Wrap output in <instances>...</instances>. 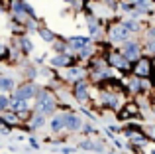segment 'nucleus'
I'll return each mask as SVG.
<instances>
[{"mask_svg":"<svg viewBox=\"0 0 155 154\" xmlns=\"http://www.w3.org/2000/svg\"><path fill=\"white\" fill-rule=\"evenodd\" d=\"M35 111H38V115H51L53 113V109H55V103H53V99H51V95L47 91H39V93H35Z\"/></svg>","mask_w":155,"mask_h":154,"instance_id":"f257e3e1","label":"nucleus"},{"mask_svg":"<svg viewBox=\"0 0 155 154\" xmlns=\"http://www.w3.org/2000/svg\"><path fill=\"white\" fill-rule=\"evenodd\" d=\"M35 93H38V89H35L34 83H24V85H20V87H16L14 99L26 101V99H31V97H35Z\"/></svg>","mask_w":155,"mask_h":154,"instance_id":"f03ea898","label":"nucleus"},{"mask_svg":"<svg viewBox=\"0 0 155 154\" xmlns=\"http://www.w3.org/2000/svg\"><path fill=\"white\" fill-rule=\"evenodd\" d=\"M122 55H124L128 61H134V59H140V46L136 42H128L122 50Z\"/></svg>","mask_w":155,"mask_h":154,"instance_id":"7ed1b4c3","label":"nucleus"},{"mask_svg":"<svg viewBox=\"0 0 155 154\" xmlns=\"http://www.w3.org/2000/svg\"><path fill=\"white\" fill-rule=\"evenodd\" d=\"M134 71H136V75H140V77H147L151 73V61H149V59H140L137 65L134 67Z\"/></svg>","mask_w":155,"mask_h":154,"instance_id":"20e7f679","label":"nucleus"},{"mask_svg":"<svg viewBox=\"0 0 155 154\" xmlns=\"http://www.w3.org/2000/svg\"><path fill=\"white\" fill-rule=\"evenodd\" d=\"M110 38H112L114 42H124V40L128 38V30H126L124 24H120V26L112 28V32H110Z\"/></svg>","mask_w":155,"mask_h":154,"instance_id":"39448f33","label":"nucleus"},{"mask_svg":"<svg viewBox=\"0 0 155 154\" xmlns=\"http://www.w3.org/2000/svg\"><path fill=\"white\" fill-rule=\"evenodd\" d=\"M65 127L69 131H79L81 128V119L75 115V113H67V119H65Z\"/></svg>","mask_w":155,"mask_h":154,"instance_id":"423d86ee","label":"nucleus"},{"mask_svg":"<svg viewBox=\"0 0 155 154\" xmlns=\"http://www.w3.org/2000/svg\"><path fill=\"white\" fill-rule=\"evenodd\" d=\"M75 99L77 101H84L87 99V81L79 79L75 85Z\"/></svg>","mask_w":155,"mask_h":154,"instance_id":"0eeeda50","label":"nucleus"},{"mask_svg":"<svg viewBox=\"0 0 155 154\" xmlns=\"http://www.w3.org/2000/svg\"><path fill=\"white\" fill-rule=\"evenodd\" d=\"M108 61L114 63L116 67H126V63H128V59L124 58L122 54H116V51H112V54L108 55Z\"/></svg>","mask_w":155,"mask_h":154,"instance_id":"6e6552de","label":"nucleus"},{"mask_svg":"<svg viewBox=\"0 0 155 154\" xmlns=\"http://www.w3.org/2000/svg\"><path fill=\"white\" fill-rule=\"evenodd\" d=\"M51 63L55 67H67V65H71V58L65 55V54H61V55H55V58L51 59Z\"/></svg>","mask_w":155,"mask_h":154,"instance_id":"1a4fd4ad","label":"nucleus"},{"mask_svg":"<svg viewBox=\"0 0 155 154\" xmlns=\"http://www.w3.org/2000/svg\"><path fill=\"white\" fill-rule=\"evenodd\" d=\"M65 119H67V113H65V115H59V117H55V119L51 121V128H53L55 132L63 131V128H65Z\"/></svg>","mask_w":155,"mask_h":154,"instance_id":"9d476101","label":"nucleus"},{"mask_svg":"<svg viewBox=\"0 0 155 154\" xmlns=\"http://www.w3.org/2000/svg\"><path fill=\"white\" fill-rule=\"evenodd\" d=\"M10 109H14V113H24V111H28V109H26V101L14 99V97H12V101H10Z\"/></svg>","mask_w":155,"mask_h":154,"instance_id":"9b49d317","label":"nucleus"},{"mask_svg":"<svg viewBox=\"0 0 155 154\" xmlns=\"http://www.w3.org/2000/svg\"><path fill=\"white\" fill-rule=\"evenodd\" d=\"M87 44H88V40H87V38H71V46L75 47V50H79V51L83 50Z\"/></svg>","mask_w":155,"mask_h":154,"instance_id":"f8f14e48","label":"nucleus"},{"mask_svg":"<svg viewBox=\"0 0 155 154\" xmlns=\"http://www.w3.org/2000/svg\"><path fill=\"white\" fill-rule=\"evenodd\" d=\"M39 36H41L45 42H55V34H51V30H47V28H41V30H39Z\"/></svg>","mask_w":155,"mask_h":154,"instance_id":"ddd939ff","label":"nucleus"},{"mask_svg":"<svg viewBox=\"0 0 155 154\" xmlns=\"http://www.w3.org/2000/svg\"><path fill=\"white\" fill-rule=\"evenodd\" d=\"M12 85H14V81H12L10 77H0V91H4V89H10Z\"/></svg>","mask_w":155,"mask_h":154,"instance_id":"4468645a","label":"nucleus"},{"mask_svg":"<svg viewBox=\"0 0 155 154\" xmlns=\"http://www.w3.org/2000/svg\"><path fill=\"white\" fill-rule=\"evenodd\" d=\"M20 44H22V51H26V54L34 50V44H31L28 38H22V40H20Z\"/></svg>","mask_w":155,"mask_h":154,"instance_id":"2eb2a0df","label":"nucleus"},{"mask_svg":"<svg viewBox=\"0 0 155 154\" xmlns=\"http://www.w3.org/2000/svg\"><path fill=\"white\" fill-rule=\"evenodd\" d=\"M69 75H71V77H77V79H83L84 71L81 69V67H71V69H69Z\"/></svg>","mask_w":155,"mask_h":154,"instance_id":"dca6fc26","label":"nucleus"},{"mask_svg":"<svg viewBox=\"0 0 155 154\" xmlns=\"http://www.w3.org/2000/svg\"><path fill=\"white\" fill-rule=\"evenodd\" d=\"M88 30H91V34H98V24H96V18H88Z\"/></svg>","mask_w":155,"mask_h":154,"instance_id":"f3484780","label":"nucleus"},{"mask_svg":"<svg viewBox=\"0 0 155 154\" xmlns=\"http://www.w3.org/2000/svg\"><path fill=\"white\" fill-rule=\"evenodd\" d=\"M8 107H10V101H8L4 95H0V111H6Z\"/></svg>","mask_w":155,"mask_h":154,"instance_id":"a211bd4d","label":"nucleus"},{"mask_svg":"<svg viewBox=\"0 0 155 154\" xmlns=\"http://www.w3.org/2000/svg\"><path fill=\"white\" fill-rule=\"evenodd\" d=\"M55 51L63 54V51H65V44H55Z\"/></svg>","mask_w":155,"mask_h":154,"instance_id":"6ab92c4d","label":"nucleus"},{"mask_svg":"<svg viewBox=\"0 0 155 154\" xmlns=\"http://www.w3.org/2000/svg\"><path fill=\"white\" fill-rule=\"evenodd\" d=\"M65 2H71L75 8H81V2H79V0H65Z\"/></svg>","mask_w":155,"mask_h":154,"instance_id":"aec40b11","label":"nucleus"},{"mask_svg":"<svg viewBox=\"0 0 155 154\" xmlns=\"http://www.w3.org/2000/svg\"><path fill=\"white\" fill-rule=\"evenodd\" d=\"M2 55H6V47L0 46V58H2Z\"/></svg>","mask_w":155,"mask_h":154,"instance_id":"412c9836","label":"nucleus"},{"mask_svg":"<svg viewBox=\"0 0 155 154\" xmlns=\"http://www.w3.org/2000/svg\"><path fill=\"white\" fill-rule=\"evenodd\" d=\"M149 51H151V54H155V42L151 44V46H149Z\"/></svg>","mask_w":155,"mask_h":154,"instance_id":"4be33fe9","label":"nucleus"},{"mask_svg":"<svg viewBox=\"0 0 155 154\" xmlns=\"http://www.w3.org/2000/svg\"><path fill=\"white\" fill-rule=\"evenodd\" d=\"M149 38H155V30H151V32H149Z\"/></svg>","mask_w":155,"mask_h":154,"instance_id":"5701e85b","label":"nucleus"},{"mask_svg":"<svg viewBox=\"0 0 155 154\" xmlns=\"http://www.w3.org/2000/svg\"><path fill=\"white\" fill-rule=\"evenodd\" d=\"M151 136H153V138H155V127L151 128Z\"/></svg>","mask_w":155,"mask_h":154,"instance_id":"b1692460","label":"nucleus"},{"mask_svg":"<svg viewBox=\"0 0 155 154\" xmlns=\"http://www.w3.org/2000/svg\"><path fill=\"white\" fill-rule=\"evenodd\" d=\"M151 154H155V150H153V152H151Z\"/></svg>","mask_w":155,"mask_h":154,"instance_id":"393cba45","label":"nucleus"}]
</instances>
